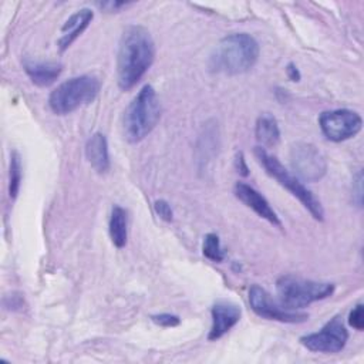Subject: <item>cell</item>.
Segmentation results:
<instances>
[{"label":"cell","mask_w":364,"mask_h":364,"mask_svg":"<svg viewBox=\"0 0 364 364\" xmlns=\"http://www.w3.org/2000/svg\"><path fill=\"white\" fill-rule=\"evenodd\" d=\"M253 154L267 175H270L273 179H276L294 198H297L301 202V205L311 213V216L314 219L323 220L324 210H323L320 200L313 195V192L294 173H290L276 156L269 154L262 146H256Z\"/></svg>","instance_id":"cell-4"},{"label":"cell","mask_w":364,"mask_h":364,"mask_svg":"<svg viewBox=\"0 0 364 364\" xmlns=\"http://www.w3.org/2000/svg\"><path fill=\"white\" fill-rule=\"evenodd\" d=\"M109 236L118 249L124 247L127 245V237H128V218H127V210L118 205H115L111 210V218H109Z\"/></svg>","instance_id":"cell-17"},{"label":"cell","mask_w":364,"mask_h":364,"mask_svg":"<svg viewBox=\"0 0 364 364\" xmlns=\"http://www.w3.org/2000/svg\"><path fill=\"white\" fill-rule=\"evenodd\" d=\"M361 182H363V173H361V172H358V173H357V179L354 181L355 191H353V193H354V200H355L357 206H361V203H363V189H361Z\"/></svg>","instance_id":"cell-23"},{"label":"cell","mask_w":364,"mask_h":364,"mask_svg":"<svg viewBox=\"0 0 364 364\" xmlns=\"http://www.w3.org/2000/svg\"><path fill=\"white\" fill-rule=\"evenodd\" d=\"M249 304L252 310L267 320H276L280 323H303L309 318L307 313L296 311L276 303L270 294L260 286L253 284L249 289Z\"/></svg>","instance_id":"cell-9"},{"label":"cell","mask_w":364,"mask_h":364,"mask_svg":"<svg viewBox=\"0 0 364 364\" xmlns=\"http://www.w3.org/2000/svg\"><path fill=\"white\" fill-rule=\"evenodd\" d=\"M348 323L351 327H354L355 330L361 331L364 328V306L363 304H357L350 316H348Z\"/></svg>","instance_id":"cell-20"},{"label":"cell","mask_w":364,"mask_h":364,"mask_svg":"<svg viewBox=\"0 0 364 364\" xmlns=\"http://www.w3.org/2000/svg\"><path fill=\"white\" fill-rule=\"evenodd\" d=\"M161 118V102L152 85H144L129 102L122 118V132L128 142L142 141Z\"/></svg>","instance_id":"cell-3"},{"label":"cell","mask_w":364,"mask_h":364,"mask_svg":"<svg viewBox=\"0 0 364 364\" xmlns=\"http://www.w3.org/2000/svg\"><path fill=\"white\" fill-rule=\"evenodd\" d=\"M85 156L90 165L98 172L105 173L109 169L108 142L104 134L95 132L85 144Z\"/></svg>","instance_id":"cell-15"},{"label":"cell","mask_w":364,"mask_h":364,"mask_svg":"<svg viewBox=\"0 0 364 364\" xmlns=\"http://www.w3.org/2000/svg\"><path fill=\"white\" fill-rule=\"evenodd\" d=\"M155 58V44L142 26H128L119 38L117 54V78L121 90L128 91L139 82Z\"/></svg>","instance_id":"cell-1"},{"label":"cell","mask_w":364,"mask_h":364,"mask_svg":"<svg viewBox=\"0 0 364 364\" xmlns=\"http://www.w3.org/2000/svg\"><path fill=\"white\" fill-rule=\"evenodd\" d=\"M235 162H236V169H237V172H239L240 175H243V176H247V175H249V169H247V166H246L243 152H237V154H236Z\"/></svg>","instance_id":"cell-24"},{"label":"cell","mask_w":364,"mask_h":364,"mask_svg":"<svg viewBox=\"0 0 364 364\" xmlns=\"http://www.w3.org/2000/svg\"><path fill=\"white\" fill-rule=\"evenodd\" d=\"M152 321L158 326H162V327H175L181 323L179 317L175 316V314H169V313H161V314H154L151 316Z\"/></svg>","instance_id":"cell-21"},{"label":"cell","mask_w":364,"mask_h":364,"mask_svg":"<svg viewBox=\"0 0 364 364\" xmlns=\"http://www.w3.org/2000/svg\"><path fill=\"white\" fill-rule=\"evenodd\" d=\"M276 290L280 304L296 310L327 299L333 294L334 284L328 282L309 280L294 274H284L277 279Z\"/></svg>","instance_id":"cell-6"},{"label":"cell","mask_w":364,"mask_h":364,"mask_svg":"<svg viewBox=\"0 0 364 364\" xmlns=\"http://www.w3.org/2000/svg\"><path fill=\"white\" fill-rule=\"evenodd\" d=\"M259 44L247 33H233L223 37L209 58L213 73L237 75L249 71L257 63Z\"/></svg>","instance_id":"cell-2"},{"label":"cell","mask_w":364,"mask_h":364,"mask_svg":"<svg viewBox=\"0 0 364 364\" xmlns=\"http://www.w3.org/2000/svg\"><path fill=\"white\" fill-rule=\"evenodd\" d=\"M203 255L213 260V262H222L225 257V252L220 247V242H219V236L215 233H208L203 239V246H202Z\"/></svg>","instance_id":"cell-19"},{"label":"cell","mask_w":364,"mask_h":364,"mask_svg":"<svg viewBox=\"0 0 364 364\" xmlns=\"http://www.w3.org/2000/svg\"><path fill=\"white\" fill-rule=\"evenodd\" d=\"M92 17V10L81 9L67 18V21L61 27V37L57 41L61 51H65L78 38V36L82 34V31L91 23Z\"/></svg>","instance_id":"cell-13"},{"label":"cell","mask_w":364,"mask_h":364,"mask_svg":"<svg viewBox=\"0 0 364 364\" xmlns=\"http://www.w3.org/2000/svg\"><path fill=\"white\" fill-rule=\"evenodd\" d=\"M348 340V331L340 316L327 321L321 330L306 334L300 338V343L314 353H338L344 348Z\"/></svg>","instance_id":"cell-8"},{"label":"cell","mask_w":364,"mask_h":364,"mask_svg":"<svg viewBox=\"0 0 364 364\" xmlns=\"http://www.w3.org/2000/svg\"><path fill=\"white\" fill-rule=\"evenodd\" d=\"M20 183H21V158L18 152L13 151L10 156V181H9V193L11 199L17 196Z\"/></svg>","instance_id":"cell-18"},{"label":"cell","mask_w":364,"mask_h":364,"mask_svg":"<svg viewBox=\"0 0 364 364\" xmlns=\"http://www.w3.org/2000/svg\"><path fill=\"white\" fill-rule=\"evenodd\" d=\"M98 6L101 9L108 10V11H115V10L127 6V3H124V1H107V3H98Z\"/></svg>","instance_id":"cell-25"},{"label":"cell","mask_w":364,"mask_h":364,"mask_svg":"<svg viewBox=\"0 0 364 364\" xmlns=\"http://www.w3.org/2000/svg\"><path fill=\"white\" fill-rule=\"evenodd\" d=\"M101 88L92 75H78L61 82L48 97V105L57 115H67L95 100Z\"/></svg>","instance_id":"cell-5"},{"label":"cell","mask_w":364,"mask_h":364,"mask_svg":"<svg viewBox=\"0 0 364 364\" xmlns=\"http://www.w3.org/2000/svg\"><path fill=\"white\" fill-rule=\"evenodd\" d=\"M318 124L324 136L333 142H341L355 136L363 127L361 117L351 109L324 111L318 117Z\"/></svg>","instance_id":"cell-7"},{"label":"cell","mask_w":364,"mask_h":364,"mask_svg":"<svg viewBox=\"0 0 364 364\" xmlns=\"http://www.w3.org/2000/svg\"><path fill=\"white\" fill-rule=\"evenodd\" d=\"M255 135L262 148L276 146L280 141V129L277 121L272 115H262L256 121Z\"/></svg>","instance_id":"cell-16"},{"label":"cell","mask_w":364,"mask_h":364,"mask_svg":"<svg viewBox=\"0 0 364 364\" xmlns=\"http://www.w3.org/2000/svg\"><path fill=\"white\" fill-rule=\"evenodd\" d=\"M23 67L30 80L38 87L51 85L63 71V65L55 61H38L26 58L23 61Z\"/></svg>","instance_id":"cell-14"},{"label":"cell","mask_w":364,"mask_h":364,"mask_svg":"<svg viewBox=\"0 0 364 364\" xmlns=\"http://www.w3.org/2000/svg\"><path fill=\"white\" fill-rule=\"evenodd\" d=\"M286 73H287V75L291 81H299L300 80V73H299L297 67L293 63H289V65L286 68Z\"/></svg>","instance_id":"cell-26"},{"label":"cell","mask_w":364,"mask_h":364,"mask_svg":"<svg viewBox=\"0 0 364 364\" xmlns=\"http://www.w3.org/2000/svg\"><path fill=\"white\" fill-rule=\"evenodd\" d=\"M154 208H155V212H156L164 220H166V222H171V220H172L173 213H172V209H171V206H169V203H168L166 200H164V199L156 200V202L154 203Z\"/></svg>","instance_id":"cell-22"},{"label":"cell","mask_w":364,"mask_h":364,"mask_svg":"<svg viewBox=\"0 0 364 364\" xmlns=\"http://www.w3.org/2000/svg\"><path fill=\"white\" fill-rule=\"evenodd\" d=\"M233 193L235 196L245 203L247 208H250L253 212H256L260 218L266 219L267 222H270L274 226H282V222L277 216V213L273 210V208L270 206V203L267 202V199L257 192L255 188H252L250 185L245 183V182H237L233 186Z\"/></svg>","instance_id":"cell-11"},{"label":"cell","mask_w":364,"mask_h":364,"mask_svg":"<svg viewBox=\"0 0 364 364\" xmlns=\"http://www.w3.org/2000/svg\"><path fill=\"white\" fill-rule=\"evenodd\" d=\"M240 307L230 301H218L212 307V327L209 331V340H218L225 336L239 320Z\"/></svg>","instance_id":"cell-12"},{"label":"cell","mask_w":364,"mask_h":364,"mask_svg":"<svg viewBox=\"0 0 364 364\" xmlns=\"http://www.w3.org/2000/svg\"><path fill=\"white\" fill-rule=\"evenodd\" d=\"M290 164L294 172L307 182H316L326 175L327 162L324 155L307 142H297L290 151Z\"/></svg>","instance_id":"cell-10"}]
</instances>
